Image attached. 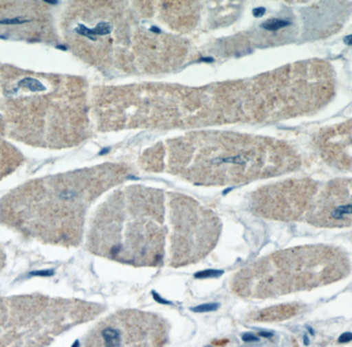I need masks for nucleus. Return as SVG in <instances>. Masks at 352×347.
<instances>
[{"instance_id":"1","label":"nucleus","mask_w":352,"mask_h":347,"mask_svg":"<svg viewBox=\"0 0 352 347\" xmlns=\"http://www.w3.org/2000/svg\"><path fill=\"white\" fill-rule=\"evenodd\" d=\"M151 171L179 175L194 185H237L299 168V156L285 142L230 133H188L144 154Z\"/></svg>"},{"instance_id":"2","label":"nucleus","mask_w":352,"mask_h":347,"mask_svg":"<svg viewBox=\"0 0 352 347\" xmlns=\"http://www.w3.org/2000/svg\"><path fill=\"white\" fill-rule=\"evenodd\" d=\"M126 177L123 166L103 164L28 182L3 199V220L43 242L78 244L90 204Z\"/></svg>"},{"instance_id":"3","label":"nucleus","mask_w":352,"mask_h":347,"mask_svg":"<svg viewBox=\"0 0 352 347\" xmlns=\"http://www.w3.org/2000/svg\"><path fill=\"white\" fill-rule=\"evenodd\" d=\"M166 197L160 190L140 186L116 192L94 216L88 248L135 267H157L168 261L166 239H171V221L166 225Z\"/></svg>"},{"instance_id":"4","label":"nucleus","mask_w":352,"mask_h":347,"mask_svg":"<svg viewBox=\"0 0 352 347\" xmlns=\"http://www.w3.org/2000/svg\"><path fill=\"white\" fill-rule=\"evenodd\" d=\"M38 76L5 87L3 122L10 136L32 145L60 148L85 138L87 106L77 82H60L54 93Z\"/></svg>"},{"instance_id":"5","label":"nucleus","mask_w":352,"mask_h":347,"mask_svg":"<svg viewBox=\"0 0 352 347\" xmlns=\"http://www.w3.org/2000/svg\"><path fill=\"white\" fill-rule=\"evenodd\" d=\"M351 271L346 253L329 246H302L276 251L249 265L232 287L244 298H272L333 284Z\"/></svg>"},{"instance_id":"6","label":"nucleus","mask_w":352,"mask_h":347,"mask_svg":"<svg viewBox=\"0 0 352 347\" xmlns=\"http://www.w3.org/2000/svg\"><path fill=\"white\" fill-rule=\"evenodd\" d=\"M103 306L43 295L3 298L1 345H47L76 324L97 317Z\"/></svg>"},{"instance_id":"7","label":"nucleus","mask_w":352,"mask_h":347,"mask_svg":"<svg viewBox=\"0 0 352 347\" xmlns=\"http://www.w3.org/2000/svg\"><path fill=\"white\" fill-rule=\"evenodd\" d=\"M171 239L168 265L183 267L206 258L219 236V220L196 201L170 194Z\"/></svg>"},{"instance_id":"8","label":"nucleus","mask_w":352,"mask_h":347,"mask_svg":"<svg viewBox=\"0 0 352 347\" xmlns=\"http://www.w3.org/2000/svg\"><path fill=\"white\" fill-rule=\"evenodd\" d=\"M169 326L157 314L124 310L100 321L85 337L87 346H161Z\"/></svg>"},{"instance_id":"9","label":"nucleus","mask_w":352,"mask_h":347,"mask_svg":"<svg viewBox=\"0 0 352 347\" xmlns=\"http://www.w3.org/2000/svg\"><path fill=\"white\" fill-rule=\"evenodd\" d=\"M318 185L309 179H296L267 186L253 197V210L265 218L291 221L305 218Z\"/></svg>"},{"instance_id":"10","label":"nucleus","mask_w":352,"mask_h":347,"mask_svg":"<svg viewBox=\"0 0 352 347\" xmlns=\"http://www.w3.org/2000/svg\"><path fill=\"white\" fill-rule=\"evenodd\" d=\"M305 220L322 228L351 225V180L338 179L318 188Z\"/></svg>"},{"instance_id":"11","label":"nucleus","mask_w":352,"mask_h":347,"mask_svg":"<svg viewBox=\"0 0 352 347\" xmlns=\"http://www.w3.org/2000/svg\"><path fill=\"white\" fill-rule=\"evenodd\" d=\"M319 149L326 161L340 169H351V121L320 133Z\"/></svg>"},{"instance_id":"12","label":"nucleus","mask_w":352,"mask_h":347,"mask_svg":"<svg viewBox=\"0 0 352 347\" xmlns=\"http://www.w3.org/2000/svg\"><path fill=\"white\" fill-rule=\"evenodd\" d=\"M303 305L300 304H282L265 309L260 312L253 314L252 321L259 322H274V321H284L289 317H294L302 311Z\"/></svg>"},{"instance_id":"13","label":"nucleus","mask_w":352,"mask_h":347,"mask_svg":"<svg viewBox=\"0 0 352 347\" xmlns=\"http://www.w3.org/2000/svg\"><path fill=\"white\" fill-rule=\"evenodd\" d=\"M289 25V22H286V21L282 20H273L267 21L266 23H263V27L267 30H279V29H282V27H287Z\"/></svg>"}]
</instances>
